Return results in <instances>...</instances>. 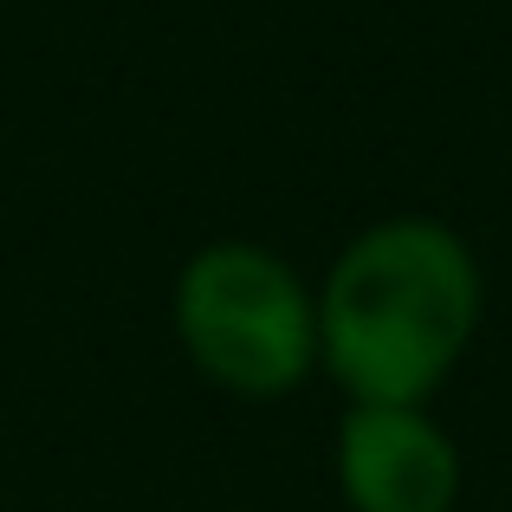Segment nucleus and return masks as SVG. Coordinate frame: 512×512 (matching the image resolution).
Here are the masks:
<instances>
[{"mask_svg":"<svg viewBox=\"0 0 512 512\" xmlns=\"http://www.w3.org/2000/svg\"><path fill=\"white\" fill-rule=\"evenodd\" d=\"M480 325V266L454 227L389 214L338 253L318 292V363L350 402L422 409Z\"/></svg>","mask_w":512,"mask_h":512,"instance_id":"f257e3e1","label":"nucleus"},{"mask_svg":"<svg viewBox=\"0 0 512 512\" xmlns=\"http://www.w3.org/2000/svg\"><path fill=\"white\" fill-rule=\"evenodd\" d=\"M175 331L195 370L234 396H286L318 363V299L253 240H214L182 266Z\"/></svg>","mask_w":512,"mask_h":512,"instance_id":"f03ea898","label":"nucleus"},{"mask_svg":"<svg viewBox=\"0 0 512 512\" xmlns=\"http://www.w3.org/2000/svg\"><path fill=\"white\" fill-rule=\"evenodd\" d=\"M338 487L350 512H454L461 454L422 409L350 402L338 428Z\"/></svg>","mask_w":512,"mask_h":512,"instance_id":"7ed1b4c3","label":"nucleus"}]
</instances>
